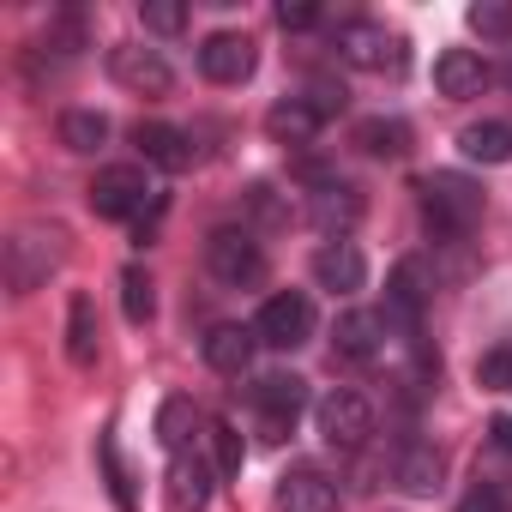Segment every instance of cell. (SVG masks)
Segmentation results:
<instances>
[{"instance_id": "16", "label": "cell", "mask_w": 512, "mask_h": 512, "mask_svg": "<svg viewBox=\"0 0 512 512\" xmlns=\"http://www.w3.org/2000/svg\"><path fill=\"white\" fill-rule=\"evenodd\" d=\"M211 500V470L193 452H169V506L175 512H205Z\"/></svg>"}, {"instance_id": "15", "label": "cell", "mask_w": 512, "mask_h": 512, "mask_svg": "<svg viewBox=\"0 0 512 512\" xmlns=\"http://www.w3.org/2000/svg\"><path fill=\"white\" fill-rule=\"evenodd\" d=\"M482 85H488V61L476 49H446L434 61V91L440 97H476Z\"/></svg>"}, {"instance_id": "34", "label": "cell", "mask_w": 512, "mask_h": 512, "mask_svg": "<svg viewBox=\"0 0 512 512\" xmlns=\"http://www.w3.org/2000/svg\"><path fill=\"white\" fill-rule=\"evenodd\" d=\"M278 25H284V31H314V25H320V7H308V0H296V7H290V0H284V7H278Z\"/></svg>"}, {"instance_id": "27", "label": "cell", "mask_w": 512, "mask_h": 512, "mask_svg": "<svg viewBox=\"0 0 512 512\" xmlns=\"http://www.w3.org/2000/svg\"><path fill=\"white\" fill-rule=\"evenodd\" d=\"M187 434H193V398H163L157 410V440L169 452H187Z\"/></svg>"}, {"instance_id": "9", "label": "cell", "mask_w": 512, "mask_h": 512, "mask_svg": "<svg viewBox=\"0 0 512 512\" xmlns=\"http://www.w3.org/2000/svg\"><path fill=\"white\" fill-rule=\"evenodd\" d=\"M338 55L350 61V67H368V73H398L404 67V43L386 31V25H368V19H356V25H344L338 31Z\"/></svg>"}, {"instance_id": "35", "label": "cell", "mask_w": 512, "mask_h": 512, "mask_svg": "<svg viewBox=\"0 0 512 512\" xmlns=\"http://www.w3.org/2000/svg\"><path fill=\"white\" fill-rule=\"evenodd\" d=\"M488 440H494V452L512 458V416H494V422H488Z\"/></svg>"}, {"instance_id": "3", "label": "cell", "mask_w": 512, "mask_h": 512, "mask_svg": "<svg viewBox=\"0 0 512 512\" xmlns=\"http://www.w3.org/2000/svg\"><path fill=\"white\" fill-rule=\"evenodd\" d=\"M253 332H260V344H272V350H302V344L314 338V302H308L302 290H278V296L260 308Z\"/></svg>"}, {"instance_id": "7", "label": "cell", "mask_w": 512, "mask_h": 512, "mask_svg": "<svg viewBox=\"0 0 512 512\" xmlns=\"http://www.w3.org/2000/svg\"><path fill=\"white\" fill-rule=\"evenodd\" d=\"M109 79L127 85V91H139V97H163V91L175 85L169 61H163L157 49H145V43H115V49H109Z\"/></svg>"}, {"instance_id": "22", "label": "cell", "mask_w": 512, "mask_h": 512, "mask_svg": "<svg viewBox=\"0 0 512 512\" xmlns=\"http://www.w3.org/2000/svg\"><path fill=\"white\" fill-rule=\"evenodd\" d=\"M458 151L470 163H512V127L506 121H470L458 133Z\"/></svg>"}, {"instance_id": "33", "label": "cell", "mask_w": 512, "mask_h": 512, "mask_svg": "<svg viewBox=\"0 0 512 512\" xmlns=\"http://www.w3.org/2000/svg\"><path fill=\"white\" fill-rule=\"evenodd\" d=\"M458 512H506V494H500V488H488V482H476V488L458 500Z\"/></svg>"}, {"instance_id": "10", "label": "cell", "mask_w": 512, "mask_h": 512, "mask_svg": "<svg viewBox=\"0 0 512 512\" xmlns=\"http://www.w3.org/2000/svg\"><path fill=\"white\" fill-rule=\"evenodd\" d=\"M253 67H260V55H253V43L235 37V31H217V37H205V49H199V73H205L211 85H241V79H253Z\"/></svg>"}, {"instance_id": "8", "label": "cell", "mask_w": 512, "mask_h": 512, "mask_svg": "<svg viewBox=\"0 0 512 512\" xmlns=\"http://www.w3.org/2000/svg\"><path fill=\"white\" fill-rule=\"evenodd\" d=\"M302 404H308V380H296V374H266L260 386H253V410H260V428L272 440H284L296 428Z\"/></svg>"}, {"instance_id": "4", "label": "cell", "mask_w": 512, "mask_h": 512, "mask_svg": "<svg viewBox=\"0 0 512 512\" xmlns=\"http://www.w3.org/2000/svg\"><path fill=\"white\" fill-rule=\"evenodd\" d=\"M145 199H151V181H145V169L139 163H109V169H97V181H91V211L97 217H139L145 211Z\"/></svg>"}, {"instance_id": "1", "label": "cell", "mask_w": 512, "mask_h": 512, "mask_svg": "<svg viewBox=\"0 0 512 512\" xmlns=\"http://www.w3.org/2000/svg\"><path fill=\"white\" fill-rule=\"evenodd\" d=\"M422 217H428L434 235L458 241V235H470L476 217H482V187H476L470 175H458V169H434V175L422 181Z\"/></svg>"}, {"instance_id": "6", "label": "cell", "mask_w": 512, "mask_h": 512, "mask_svg": "<svg viewBox=\"0 0 512 512\" xmlns=\"http://www.w3.org/2000/svg\"><path fill=\"white\" fill-rule=\"evenodd\" d=\"M320 434H326V446H338V452L368 446V434H374V404H368L362 392H326V398H320Z\"/></svg>"}, {"instance_id": "23", "label": "cell", "mask_w": 512, "mask_h": 512, "mask_svg": "<svg viewBox=\"0 0 512 512\" xmlns=\"http://www.w3.org/2000/svg\"><path fill=\"white\" fill-rule=\"evenodd\" d=\"M440 470H446V464H440V452H434V446H410V452L398 458V470H392V476H398V488H404V494H440Z\"/></svg>"}, {"instance_id": "13", "label": "cell", "mask_w": 512, "mask_h": 512, "mask_svg": "<svg viewBox=\"0 0 512 512\" xmlns=\"http://www.w3.org/2000/svg\"><path fill=\"white\" fill-rule=\"evenodd\" d=\"M380 320L416 332V320H422V266L416 260H398L392 266V278H386V314Z\"/></svg>"}, {"instance_id": "29", "label": "cell", "mask_w": 512, "mask_h": 512, "mask_svg": "<svg viewBox=\"0 0 512 512\" xmlns=\"http://www.w3.org/2000/svg\"><path fill=\"white\" fill-rule=\"evenodd\" d=\"M476 386L482 392H512V344H494L476 356Z\"/></svg>"}, {"instance_id": "14", "label": "cell", "mask_w": 512, "mask_h": 512, "mask_svg": "<svg viewBox=\"0 0 512 512\" xmlns=\"http://www.w3.org/2000/svg\"><path fill=\"white\" fill-rule=\"evenodd\" d=\"M253 338H260V332H253V326H211L205 332V368H217V374H247V362H253Z\"/></svg>"}, {"instance_id": "11", "label": "cell", "mask_w": 512, "mask_h": 512, "mask_svg": "<svg viewBox=\"0 0 512 512\" xmlns=\"http://www.w3.org/2000/svg\"><path fill=\"white\" fill-rule=\"evenodd\" d=\"M314 278H320V290H332V296H356V290L368 284L362 247H356V241H326V247L314 253Z\"/></svg>"}, {"instance_id": "26", "label": "cell", "mask_w": 512, "mask_h": 512, "mask_svg": "<svg viewBox=\"0 0 512 512\" xmlns=\"http://www.w3.org/2000/svg\"><path fill=\"white\" fill-rule=\"evenodd\" d=\"M464 19L482 43H512V0H476Z\"/></svg>"}, {"instance_id": "30", "label": "cell", "mask_w": 512, "mask_h": 512, "mask_svg": "<svg viewBox=\"0 0 512 512\" xmlns=\"http://www.w3.org/2000/svg\"><path fill=\"white\" fill-rule=\"evenodd\" d=\"M211 452H217V476H241V464H247V446H241L235 422H211Z\"/></svg>"}, {"instance_id": "17", "label": "cell", "mask_w": 512, "mask_h": 512, "mask_svg": "<svg viewBox=\"0 0 512 512\" xmlns=\"http://www.w3.org/2000/svg\"><path fill=\"white\" fill-rule=\"evenodd\" d=\"M278 506L284 512H338V482L320 470H290L278 482Z\"/></svg>"}, {"instance_id": "20", "label": "cell", "mask_w": 512, "mask_h": 512, "mask_svg": "<svg viewBox=\"0 0 512 512\" xmlns=\"http://www.w3.org/2000/svg\"><path fill=\"white\" fill-rule=\"evenodd\" d=\"M356 145H362L368 157L398 163V157H410V127H404L398 115H368V121L356 127Z\"/></svg>"}, {"instance_id": "28", "label": "cell", "mask_w": 512, "mask_h": 512, "mask_svg": "<svg viewBox=\"0 0 512 512\" xmlns=\"http://www.w3.org/2000/svg\"><path fill=\"white\" fill-rule=\"evenodd\" d=\"M121 314H127L133 326H145V320L157 314V296H151V278H145L139 266H127V272H121Z\"/></svg>"}, {"instance_id": "2", "label": "cell", "mask_w": 512, "mask_h": 512, "mask_svg": "<svg viewBox=\"0 0 512 512\" xmlns=\"http://www.w3.org/2000/svg\"><path fill=\"white\" fill-rule=\"evenodd\" d=\"M61 253H67V229H19L7 241V284H13V296H31L61 266Z\"/></svg>"}, {"instance_id": "12", "label": "cell", "mask_w": 512, "mask_h": 512, "mask_svg": "<svg viewBox=\"0 0 512 512\" xmlns=\"http://www.w3.org/2000/svg\"><path fill=\"white\" fill-rule=\"evenodd\" d=\"M133 145L145 151V163H157V169H169V175H181V169L193 163V139H187L181 127H169V121H139Z\"/></svg>"}, {"instance_id": "19", "label": "cell", "mask_w": 512, "mask_h": 512, "mask_svg": "<svg viewBox=\"0 0 512 512\" xmlns=\"http://www.w3.org/2000/svg\"><path fill=\"white\" fill-rule=\"evenodd\" d=\"M380 332H386V320H380V314L350 308V314H338L332 344H338V356H344V362H374V356H380Z\"/></svg>"}, {"instance_id": "21", "label": "cell", "mask_w": 512, "mask_h": 512, "mask_svg": "<svg viewBox=\"0 0 512 512\" xmlns=\"http://www.w3.org/2000/svg\"><path fill=\"white\" fill-rule=\"evenodd\" d=\"M67 356H73V368H91L97 362V302L85 290L67 302Z\"/></svg>"}, {"instance_id": "24", "label": "cell", "mask_w": 512, "mask_h": 512, "mask_svg": "<svg viewBox=\"0 0 512 512\" xmlns=\"http://www.w3.org/2000/svg\"><path fill=\"white\" fill-rule=\"evenodd\" d=\"M356 217H362V199H356L350 187H320V193H314V223H320L326 235L344 241V229H350Z\"/></svg>"}, {"instance_id": "25", "label": "cell", "mask_w": 512, "mask_h": 512, "mask_svg": "<svg viewBox=\"0 0 512 512\" xmlns=\"http://www.w3.org/2000/svg\"><path fill=\"white\" fill-rule=\"evenodd\" d=\"M103 139H109V121L97 109H67L61 115V145L67 151H97Z\"/></svg>"}, {"instance_id": "5", "label": "cell", "mask_w": 512, "mask_h": 512, "mask_svg": "<svg viewBox=\"0 0 512 512\" xmlns=\"http://www.w3.org/2000/svg\"><path fill=\"white\" fill-rule=\"evenodd\" d=\"M205 266H211V278H217V284L241 290V284H253V278L266 272V253L253 247V235H247V229H217V235L205 241Z\"/></svg>"}, {"instance_id": "18", "label": "cell", "mask_w": 512, "mask_h": 512, "mask_svg": "<svg viewBox=\"0 0 512 512\" xmlns=\"http://www.w3.org/2000/svg\"><path fill=\"white\" fill-rule=\"evenodd\" d=\"M320 103H308V97H284V103H272L266 109V133L278 139V145H308L314 133H320Z\"/></svg>"}, {"instance_id": "32", "label": "cell", "mask_w": 512, "mask_h": 512, "mask_svg": "<svg viewBox=\"0 0 512 512\" xmlns=\"http://www.w3.org/2000/svg\"><path fill=\"white\" fill-rule=\"evenodd\" d=\"M103 470H109L115 506H121V512H133V488H127V470H121V458H115V440H109V434H103Z\"/></svg>"}, {"instance_id": "31", "label": "cell", "mask_w": 512, "mask_h": 512, "mask_svg": "<svg viewBox=\"0 0 512 512\" xmlns=\"http://www.w3.org/2000/svg\"><path fill=\"white\" fill-rule=\"evenodd\" d=\"M139 19H145V31H157V37H175V31L187 25V7H181V0H145Z\"/></svg>"}]
</instances>
